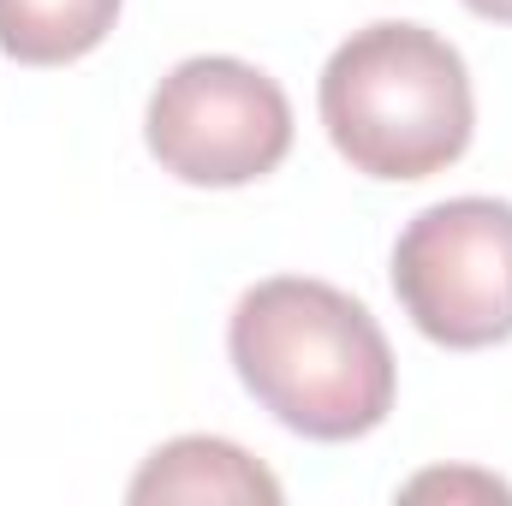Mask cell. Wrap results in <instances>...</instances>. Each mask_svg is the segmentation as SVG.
<instances>
[{
    "instance_id": "obj_8",
    "label": "cell",
    "mask_w": 512,
    "mask_h": 506,
    "mask_svg": "<svg viewBox=\"0 0 512 506\" xmlns=\"http://www.w3.org/2000/svg\"><path fill=\"white\" fill-rule=\"evenodd\" d=\"M477 18H495V24H512V0H465Z\"/></svg>"
},
{
    "instance_id": "obj_2",
    "label": "cell",
    "mask_w": 512,
    "mask_h": 506,
    "mask_svg": "<svg viewBox=\"0 0 512 506\" xmlns=\"http://www.w3.org/2000/svg\"><path fill=\"white\" fill-rule=\"evenodd\" d=\"M322 126L370 179H429L471 143L477 102L459 48L423 24L352 30L322 72Z\"/></svg>"
},
{
    "instance_id": "obj_1",
    "label": "cell",
    "mask_w": 512,
    "mask_h": 506,
    "mask_svg": "<svg viewBox=\"0 0 512 506\" xmlns=\"http://www.w3.org/2000/svg\"><path fill=\"white\" fill-rule=\"evenodd\" d=\"M227 352L256 405L310 441H358L393 411L387 334L328 280L280 274L251 286L233 310Z\"/></svg>"
},
{
    "instance_id": "obj_7",
    "label": "cell",
    "mask_w": 512,
    "mask_h": 506,
    "mask_svg": "<svg viewBox=\"0 0 512 506\" xmlns=\"http://www.w3.org/2000/svg\"><path fill=\"white\" fill-rule=\"evenodd\" d=\"M405 495H483V501H512L507 483H495V477H417Z\"/></svg>"
},
{
    "instance_id": "obj_5",
    "label": "cell",
    "mask_w": 512,
    "mask_h": 506,
    "mask_svg": "<svg viewBox=\"0 0 512 506\" xmlns=\"http://www.w3.org/2000/svg\"><path fill=\"white\" fill-rule=\"evenodd\" d=\"M131 501H245L274 506L280 483L256 465L245 447L215 435H179L149 453V465L131 477Z\"/></svg>"
},
{
    "instance_id": "obj_6",
    "label": "cell",
    "mask_w": 512,
    "mask_h": 506,
    "mask_svg": "<svg viewBox=\"0 0 512 506\" xmlns=\"http://www.w3.org/2000/svg\"><path fill=\"white\" fill-rule=\"evenodd\" d=\"M120 0H0V54L18 66H66L108 42Z\"/></svg>"
},
{
    "instance_id": "obj_3",
    "label": "cell",
    "mask_w": 512,
    "mask_h": 506,
    "mask_svg": "<svg viewBox=\"0 0 512 506\" xmlns=\"http://www.w3.org/2000/svg\"><path fill=\"white\" fill-rule=\"evenodd\" d=\"M393 292L417 334L447 352L512 340V203L453 197L423 209L393 245Z\"/></svg>"
},
{
    "instance_id": "obj_4",
    "label": "cell",
    "mask_w": 512,
    "mask_h": 506,
    "mask_svg": "<svg viewBox=\"0 0 512 506\" xmlns=\"http://www.w3.org/2000/svg\"><path fill=\"white\" fill-rule=\"evenodd\" d=\"M149 155L185 185H251L292 149L286 90L227 54H197L173 66L149 96Z\"/></svg>"
}]
</instances>
